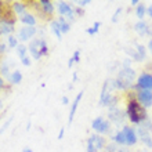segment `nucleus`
I'll use <instances>...</instances> for the list:
<instances>
[{
    "instance_id": "obj_47",
    "label": "nucleus",
    "mask_w": 152,
    "mask_h": 152,
    "mask_svg": "<svg viewBox=\"0 0 152 152\" xmlns=\"http://www.w3.org/2000/svg\"><path fill=\"white\" fill-rule=\"evenodd\" d=\"M1 107H3V102H1V100H0V109H1Z\"/></svg>"
},
{
    "instance_id": "obj_24",
    "label": "nucleus",
    "mask_w": 152,
    "mask_h": 152,
    "mask_svg": "<svg viewBox=\"0 0 152 152\" xmlns=\"http://www.w3.org/2000/svg\"><path fill=\"white\" fill-rule=\"evenodd\" d=\"M7 46H8V48H17L18 46H20V43H18V37L14 36V35L7 36Z\"/></svg>"
},
{
    "instance_id": "obj_12",
    "label": "nucleus",
    "mask_w": 152,
    "mask_h": 152,
    "mask_svg": "<svg viewBox=\"0 0 152 152\" xmlns=\"http://www.w3.org/2000/svg\"><path fill=\"white\" fill-rule=\"evenodd\" d=\"M14 25H15L14 22L0 20V36H10V35H12V32L15 31Z\"/></svg>"
},
{
    "instance_id": "obj_11",
    "label": "nucleus",
    "mask_w": 152,
    "mask_h": 152,
    "mask_svg": "<svg viewBox=\"0 0 152 152\" xmlns=\"http://www.w3.org/2000/svg\"><path fill=\"white\" fill-rule=\"evenodd\" d=\"M122 132L124 133V138H126V145L129 147H132L137 142L138 140V137H137L136 132H134V129L130 127V126H123V130Z\"/></svg>"
},
{
    "instance_id": "obj_23",
    "label": "nucleus",
    "mask_w": 152,
    "mask_h": 152,
    "mask_svg": "<svg viewBox=\"0 0 152 152\" xmlns=\"http://www.w3.org/2000/svg\"><path fill=\"white\" fill-rule=\"evenodd\" d=\"M136 15L140 18V21L144 18L145 15H147V7H145L142 3H140L138 6L136 7Z\"/></svg>"
},
{
    "instance_id": "obj_32",
    "label": "nucleus",
    "mask_w": 152,
    "mask_h": 152,
    "mask_svg": "<svg viewBox=\"0 0 152 152\" xmlns=\"http://www.w3.org/2000/svg\"><path fill=\"white\" fill-rule=\"evenodd\" d=\"M72 60L75 61V62H79L80 61V51L79 50H75V53H73V56H72Z\"/></svg>"
},
{
    "instance_id": "obj_20",
    "label": "nucleus",
    "mask_w": 152,
    "mask_h": 152,
    "mask_svg": "<svg viewBox=\"0 0 152 152\" xmlns=\"http://www.w3.org/2000/svg\"><path fill=\"white\" fill-rule=\"evenodd\" d=\"M11 73L12 72H10V66H8L7 61H1V62H0V75H1V77H3V79H7L8 82H10Z\"/></svg>"
},
{
    "instance_id": "obj_27",
    "label": "nucleus",
    "mask_w": 152,
    "mask_h": 152,
    "mask_svg": "<svg viewBox=\"0 0 152 152\" xmlns=\"http://www.w3.org/2000/svg\"><path fill=\"white\" fill-rule=\"evenodd\" d=\"M137 56H138V61H144L145 57H147V53H145V47L144 46H141V44H137Z\"/></svg>"
},
{
    "instance_id": "obj_42",
    "label": "nucleus",
    "mask_w": 152,
    "mask_h": 152,
    "mask_svg": "<svg viewBox=\"0 0 152 152\" xmlns=\"http://www.w3.org/2000/svg\"><path fill=\"white\" fill-rule=\"evenodd\" d=\"M130 3H132V6H138V4H140V1H138V0H132V1H130Z\"/></svg>"
},
{
    "instance_id": "obj_10",
    "label": "nucleus",
    "mask_w": 152,
    "mask_h": 152,
    "mask_svg": "<svg viewBox=\"0 0 152 152\" xmlns=\"http://www.w3.org/2000/svg\"><path fill=\"white\" fill-rule=\"evenodd\" d=\"M137 133H138V137H140V140L144 142L148 148H152V134L149 130H147V129L142 126V124H140L138 126V129H137Z\"/></svg>"
},
{
    "instance_id": "obj_39",
    "label": "nucleus",
    "mask_w": 152,
    "mask_h": 152,
    "mask_svg": "<svg viewBox=\"0 0 152 152\" xmlns=\"http://www.w3.org/2000/svg\"><path fill=\"white\" fill-rule=\"evenodd\" d=\"M147 14H148V17H151L152 18V4L147 7Z\"/></svg>"
},
{
    "instance_id": "obj_18",
    "label": "nucleus",
    "mask_w": 152,
    "mask_h": 152,
    "mask_svg": "<svg viewBox=\"0 0 152 152\" xmlns=\"http://www.w3.org/2000/svg\"><path fill=\"white\" fill-rule=\"evenodd\" d=\"M134 31H136L140 36H144V35L149 33V26L147 22H144V21H138V22L134 24Z\"/></svg>"
},
{
    "instance_id": "obj_25",
    "label": "nucleus",
    "mask_w": 152,
    "mask_h": 152,
    "mask_svg": "<svg viewBox=\"0 0 152 152\" xmlns=\"http://www.w3.org/2000/svg\"><path fill=\"white\" fill-rule=\"evenodd\" d=\"M113 141H115L116 144L119 145H126V138H124V133L120 130V132H118L113 136Z\"/></svg>"
},
{
    "instance_id": "obj_9",
    "label": "nucleus",
    "mask_w": 152,
    "mask_h": 152,
    "mask_svg": "<svg viewBox=\"0 0 152 152\" xmlns=\"http://www.w3.org/2000/svg\"><path fill=\"white\" fill-rule=\"evenodd\" d=\"M137 87L141 90H151L152 91V75L151 73H142L137 79Z\"/></svg>"
},
{
    "instance_id": "obj_30",
    "label": "nucleus",
    "mask_w": 152,
    "mask_h": 152,
    "mask_svg": "<svg viewBox=\"0 0 152 152\" xmlns=\"http://www.w3.org/2000/svg\"><path fill=\"white\" fill-rule=\"evenodd\" d=\"M21 64L24 65V66H31V64H32V61H31V57H29V56L24 57V58L21 60Z\"/></svg>"
},
{
    "instance_id": "obj_29",
    "label": "nucleus",
    "mask_w": 152,
    "mask_h": 152,
    "mask_svg": "<svg viewBox=\"0 0 152 152\" xmlns=\"http://www.w3.org/2000/svg\"><path fill=\"white\" fill-rule=\"evenodd\" d=\"M40 48H42V54L44 56H48V46L47 43H46V40L42 39V42H40Z\"/></svg>"
},
{
    "instance_id": "obj_36",
    "label": "nucleus",
    "mask_w": 152,
    "mask_h": 152,
    "mask_svg": "<svg viewBox=\"0 0 152 152\" xmlns=\"http://www.w3.org/2000/svg\"><path fill=\"white\" fill-rule=\"evenodd\" d=\"M11 120H12V118H10V119H8L7 122L4 123V126H3V127H1V129H0V133H3V132H4V129H6V127H8V124L11 123Z\"/></svg>"
},
{
    "instance_id": "obj_38",
    "label": "nucleus",
    "mask_w": 152,
    "mask_h": 152,
    "mask_svg": "<svg viewBox=\"0 0 152 152\" xmlns=\"http://www.w3.org/2000/svg\"><path fill=\"white\" fill-rule=\"evenodd\" d=\"M4 87H6V82H4V79L1 77V75H0V90Z\"/></svg>"
},
{
    "instance_id": "obj_17",
    "label": "nucleus",
    "mask_w": 152,
    "mask_h": 152,
    "mask_svg": "<svg viewBox=\"0 0 152 152\" xmlns=\"http://www.w3.org/2000/svg\"><path fill=\"white\" fill-rule=\"evenodd\" d=\"M20 21L21 22H22V24L24 25H28V26H35V25H36V17L33 15L32 12H25L24 15H21L20 17Z\"/></svg>"
},
{
    "instance_id": "obj_44",
    "label": "nucleus",
    "mask_w": 152,
    "mask_h": 152,
    "mask_svg": "<svg viewBox=\"0 0 152 152\" xmlns=\"http://www.w3.org/2000/svg\"><path fill=\"white\" fill-rule=\"evenodd\" d=\"M76 79H77V72H73V77H72V82L75 83Z\"/></svg>"
},
{
    "instance_id": "obj_2",
    "label": "nucleus",
    "mask_w": 152,
    "mask_h": 152,
    "mask_svg": "<svg viewBox=\"0 0 152 152\" xmlns=\"http://www.w3.org/2000/svg\"><path fill=\"white\" fill-rule=\"evenodd\" d=\"M111 87L113 88V84L111 80H105L104 84H102V88H101V96H100V105L101 107H115V101L116 98L112 96L111 91Z\"/></svg>"
},
{
    "instance_id": "obj_46",
    "label": "nucleus",
    "mask_w": 152,
    "mask_h": 152,
    "mask_svg": "<svg viewBox=\"0 0 152 152\" xmlns=\"http://www.w3.org/2000/svg\"><path fill=\"white\" fill-rule=\"evenodd\" d=\"M3 56V51H1V42H0V57Z\"/></svg>"
},
{
    "instance_id": "obj_15",
    "label": "nucleus",
    "mask_w": 152,
    "mask_h": 152,
    "mask_svg": "<svg viewBox=\"0 0 152 152\" xmlns=\"http://www.w3.org/2000/svg\"><path fill=\"white\" fill-rule=\"evenodd\" d=\"M108 118H109V120H112L115 123H120V122L124 119V115L118 107H112V108L109 109Z\"/></svg>"
},
{
    "instance_id": "obj_14",
    "label": "nucleus",
    "mask_w": 152,
    "mask_h": 152,
    "mask_svg": "<svg viewBox=\"0 0 152 152\" xmlns=\"http://www.w3.org/2000/svg\"><path fill=\"white\" fill-rule=\"evenodd\" d=\"M11 10L17 17H21L25 12H28V6L24 1H14V3H11Z\"/></svg>"
},
{
    "instance_id": "obj_13",
    "label": "nucleus",
    "mask_w": 152,
    "mask_h": 152,
    "mask_svg": "<svg viewBox=\"0 0 152 152\" xmlns=\"http://www.w3.org/2000/svg\"><path fill=\"white\" fill-rule=\"evenodd\" d=\"M83 94H84L83 90L77 93V96L75 97V100H73L72 105H71V109H69V115H68V123H69V124L73 122V118H75L76 109H77V107H79V102L82 101V98H83Z\"/></svg>"
},
{
    "instance_id": "obj_28",
    "label": "nucleus",
    "mask_w": 152,
    "mask_h": 152,
    "mask_svg": "<svg viewBox=\"0 0 152 152\" xmlns=\"http://www.w3.org/2000/svg\"><path fill=\"white\" fill-rule=\"evenodd\" d=\"M26 53H28V46L20 44V46L17 47V54H18V57H20V60H22L24 57H26Z\"/></svg>"
},
{
    "instance_id": "obj_16",
    "label": "nucleus",
    "mask_w": 152,
    "mask_h": 152,
    "mask_svg": "<svg viewBox=\"0 0 152 152\" xmlns=\"http://www.w3.org/2000/svg\"><path fill=\"white\" fill-rule=\"evenodd\" d=\"M40 6V10L44 12V14H47V15H53V12H54V3L50 1V0H40L37 1Z\"/></svg>"
},
{
    "instance_id": "obj_4",
    "label": "nucleus",
    "mask_w": 152,
    "mask_h": 152,
    "mask_svg": "<svg viewBox=\"0 0 152 152\" xmlns=\"http://www.w3.org/2000/svg\"><path fill=\"white\" fill-rule=\"evenodd\" d=\"M91 129L98 134H107L111 130V123L102 116H97L96 119L91 122Z\"/></svg>"
},
{
    "instance_id": "obj_6",
    "label": "nucleus",
    "mask_w": 152,
    "mask_h": 152,
    "mask_svg": "<svg viewBox=\"0 0 152 152\" xmlns=\"http://www.w3.org/2000/svg\"><path fill=\"white\" fill-rule=\"evenodd\" d=\"M40 42H42V37H36V39H32L29 42V46H28V51L31 54L33 60L40 61V58L43 57L42 54V48H40Z\"/></svg>"
},
{
    "instance_id": "obj_34",
    "label": "nucleus",
    "mask_w": 152,
    "mask_h": 152,
    "mask_svg": "<svg viewBox=\"0 0 152 152\" xmlns=\"http://www.w3.org/2000/svg\"><path fill=\"white\" fill-rule=\"evenodd\" d=\"M130 64H132V60L130 58H126L123 61V68H130Z\"/></svg>"
},
{
    "instance_id": "obj_22",
    "label": "nucleus",
    "mask_w": 152,
    "mask_h": 152,
    "mask_svg": "<svg viewBox=\"0 0 152 152\" xmlns=\"http://www.w3.org/2000/svg\"><path fill=\"white\" fill-rule=\"evenodd\" d=\"M50 29H51V32L56 35V37L58 40L62 39V33H61L60 31V26H58V22H57V20H53L51 24H50Z\"/></svg>"
},
{
    "instance_id": "obj_7",
    "label": "nucleus",
    "mask_w": 152,
    "mask_h": 152,
    "mask_svg": "<svg viewBox=\"0 0 152 152\" xmlns=\"http://www.w3.org/2000/svg\"><path fill=\"white\" fill-rule=\"evenodd\" d=\"M57 10H58L61 17H66L69 21H72L75 18V8L68 1H58L57 3Z\"/></svg>"
},
{
    "instance_id": "obj_45",
    "label": "nucleus",
    "mask_w": 152,
    "mask_h": 152,
    "mask_svg": "<svg viewBox=\"0 0 152 152\" xmlns=\"http://www.w3.org/2000/svg\"><path fill=\"white\" fill-rule=\"evenodd\" d=\"M118 152H129V149H126V148H120V149H118Z\"/></svg>"
},
{
    "instance_id": "obj_21",
    "label": "nucleus",
    "mask_w": 152,
    "mask_h": 152,
    "mask_svg": "<svg viewBox=\"0 0 152 152\" xmlns=\"http://www.w3.org/2000/svg\"><path fill=\"white\" fill-rule=\"evenodd\" d=\"M22 82V73H21L20 69H15L12 71L11 77H10V83L11 84H20Z\"/></svg>"
},
{
    "instance_id": "obj_35",
    "label": "nucleus",
    "mask_w": 152,
    "mask_h": 152,
    "mask_svg": "<svg viewBox=\"0 0 152 152\" xmlns=\"http://www.w3.org/2000/svg\"><path fill=\"white\" fill-rule=\"evenodd\" d=\"M64 134H65V129L61 127L60 129V133H58V137H57V138H58V140H62V138H64Z\"/></svg>"
},
{
    "instance_id": "obj_41",
    "label": "nucleus",
    "mask_w": 152,
    "mask_h": 152,
    "mask_svg": "<svg viewBox=\"0 0 152 152\" xmlns=\"http://www.w3.org/2000/svg\"><path fill=\"white\" fill-rule=\"evenodd\" d=\"M148 50H149V53H151V56H152V39L148 42Z\"/></svg>"
},
{
    "instance_id": "obj_33",
    "label": "nucleus",
    "mask_w": 152,
    "mask_h": 152,
    "mask_svg": "<svg viewBox=\"0 0 152 152\" xmlns=\"http://www.w3.org/2000/svg\"><path fill=\"white\" fill-rule=\"evenodd\" d=\"M76 4H77L79 7H84V6L90 4V0H79V1H76Z\"/></svg>"
},
{
    "instance_id": "obj_31",
    "label": "nucleus",
    "mask_w": 152,
    "mask_h": 152,
    "mask_svg": "<svg viewBox=\"0 0 152 152\" xmlns=\"http://www.w3.org/2000/svg\"><path fill=\"white\" fill-rule=\"evenodd\" d=\"M122 10H123V8H122V7H119V8H118V10H116V11H115V14H113V17H112V18H111V21H112V22H116V21H118V18H119V14H120V12H122Z\"/></svg>"
},
{
    "instance_id": "obj_1",
    "label": "nucleus",
    "mask_w": 152,
    "mask_h": 152,
    "mask_svg": "<svg viewBox=\"0 0 152 152\" xmlns=\"http://www.w3.org/2000/svg\"><path fill=\"white\" fill-rule=\"evenodd\" d=\"M127 116L133 123L136 124H142L147 120V112L145 108L138 102L137 100H130L127 104Z\"/></svg>"
},
{
    "instance_id": "obj_40",
    "label": "nucleus",
    "mask_w": 152,
    "mask_h": 152,
    "mask_svg": "<svg viewBox=\"0 0 152 152\" xmlns=\"http://www.w3.org/2000/svg\"><path fill=\"white\" fill-rule=\"evenodd\" d=\"M73 62H75V61H73V60H72V57H71V58H69V61H68V68H72Z\"/></svg>"
},
{
    "instance_id": "obj_43",
    "label": "nucleus",
    "mask_w": 152,
    "mask_h": 152,
    "mask_svg": "<svg viewBox=\"0 0 152 152\" xmlns=\"http://www.w3.org/2000/svg\"><path fill=\"white\" fill-rule=\"evenodd\" d=\"M21 152H33V151H32V149H31V148H29V147H25V148L22 149V151H21Z\"/></svg>"
},
{
    "instance_id": "obj_19",
    "label": "nucleus",
    "mask_w": 152,
    "mask_h": 152,
    "mask_svg": "<svg viewBox=\"0 0 152 152\" xmlns=\"http://www.w3.org/2000/svg\"><path fill=\"white\" fill-rule=\"evenodd\" d=\"M57 22H58V26H60V31H61L62 35H64V33H68L69 31H71V24L65 20V17L60 15L58 18H57Z\"/></svg>"
},
{
    "instance_id": "obj_37",
    "label": "nucleus",
    "mask_w": 152,
    "mask_h": 152,
    "mask_svg": "<svg viewBox=\"0 0 152 152\" xmlns=\"http://www.w3.org/2000/svg\"><path fill=\"white\" fill-rule=\"evenodd\" d=\"M61 102H62V105H68L69 104V98L66 96H64L62 98H61Z\"/></svg>"
},
{
    "instance_id": "obj_5",
    "label": "nucleus",
    "mask_w": 152,
    "mask_h": 152,
    "mask_svg": "<svg viewBox=\"0 0 152 152\" xmlns=\"http://www.w3.org/2000/svg\"><path fill=\"white\" fill-rule=\"evenodd\" d=\"M37 33V28L36 26H28V25H24L18 29V40L21 42H28V40H32V37Z\"/></svg>"
},
{
    "instance_id": "obj_26",
    "label": "nucleus",
    "mask_w": 152,
    "mask_h": 152,
    "mask_svg": "<svg viewBox=\"0 0 152 152\" xmlns=\"http://www.w3.org/2000/svg\"><path fill=\"white\" fill-rule=\"evenodd\" d=\"M100 26H101V22H100V21H96V22L93 24L91 28H87V29H86V33H88L90 36H93V35L98 33V31H100Z\"/></svg>"
},
{
    "instance_id": "obj_3",
    "label": "nucleus",
    "mask_w": 152,
    "mask_h": 152,
    "mask_svg": "<svg viewBox=\"0 0 152 152\" xmlns=\"http://www.w3.org/2000/svg\"><path fill=\"white\" fill-rule=\"evenodd\" d=\"M105 148V138L100 134H93L87 140V152H98Z\"/></svg>"
},
{
    "instance_id": "obj_8",
    "label": "nucleus",
    "mask_w": 152,
    "mask_h": 152,
    "mask_svg": "<svg viewBox=\"0 0 152 152\" xmlns=\"http://www.w3.org/2000/svg\"><path fill=\"white\" fill-rule=\"evenodd\" d=\"M137 101L140 102L144 108H151L152 107V91L151 90H137Z\"/></svg>"
}]
</instances>
